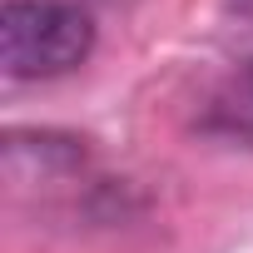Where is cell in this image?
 Segmentation results:
<instances>
[{
  "instance_id": "obj_1",
  "label": "cell",
  "mask_w": 253,
  "mask_h": 253,
  "mask_svg": "<svg viewBox=\"0 0 253 253\" xmlns=\"http://www.w3.org/2000/svg\"><path fill=\"white\" fill-rule=\"evenodd\" d=\"M94 20L70 0H5L0 5V70L10 80H55L84 65Z\"/></svg>"
},
{
  "instance_id": "obj_2",
  "label": "cell",
  "mask_w": 253,
  "mask_h": 253,
  "mask_svg": "<svg viewBox=\"0 0 253 253\" xmlns=\"http://www.w3.org/2000/svg\"><path fill=\"white\" fill-rule=\"evenodd\" d=\"M233 119L243 124V129H253V60H248L243 80H238V104H233Z\"/></svg>"
}]
</instances>
